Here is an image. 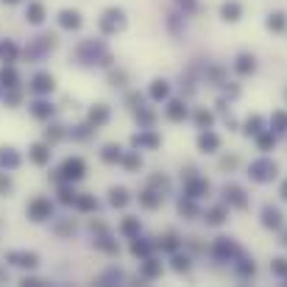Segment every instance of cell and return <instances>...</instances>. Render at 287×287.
Wrapping results in <instances>:
<instances>
[{
	"instance_id": "cell-1",
	"label": "cell",
	"mask_w": 287,
	"mask_h": 287,
	"mask_svg": "<svg viewBox=\"0 0 287 287\" xmlns=\"http://www.w3.org/2000/svg\"><path fill=\"white\" fill-rule=\"evenodd\" d=\"M276 173H279V168H276L273 159H257L251 165V179L254 181H270V179H276Z\"/></svg>"
},
{
	"instance_id": "cell-2",
	"label": "cell",
	"mask_w": 287,
	"mask_h": 287,
	"mask_svg": "<svg viewBox=\"0 0 287 287\" xmlns=\"http://www.w3.org/2000/svg\"><path fill=\"white\" fill-rule=\"evenodd\" d=\"M61 179H67V181H78V179H84V173H87V165H84V159H78V156H70V159L61 165Z\"/></svg>"
},
{
	"instance_id": "cell-3",
	"label": "cell",
	"mask_w": 287,
	"mask_h": 287,
	"mask_svg": "<svg viewBox=\"0 0 287 287\" xmlns=\"http://www.w3.org/2000/svg\"><path fill=\"white\" fill-rule=\"evenodd\" d=\"M123 25H126V17H123V12H120V9H109V12L103 14V20H101L103 34H114V31H120Z\"/></svg>"
},
{
	"instance_id": "cell-4",
	"label": "cell",
	"mask_w": 287,
	"mask_h": 287,
	"mask_svg": "<svg viewBox=\"0 0 287 287\" xmlns=\"http://www.w3.org/2000/svg\"><path fill=\"white\" fill-rule=\"evenodd\" d=\"M50 212H53V206H50L48 198H34V201L28 203L31 221H45V218H50Z\"/></svg>"
},
{
	"instance_id": "cell-5",
	"label": "cell",
	"mask_w": 287,
	"mask_h": 287,
	"mask_svg": "<svg viewBox=\"0 0 287 287\" xmlns=\"http://www.w3.org/2000/svg\"><path fill=\"white\" fill-rule=\"evenodd\" d=\"M223 198H226L229 206H237V209H245V206H248V198H245V192L240 190V187H234V184H226V187H223Z\"/></svg>"
},
{
	"instance_id": "cell-6",
	"label": "cell",
	"mask_w": 287,
	"mask_h": 287,
	"mask_svg": "<svg viewBox=\"0 0 287 287\" xmlns=\"http://www.w3.org/2000/svg\"><path fill=\"white\" fill-rule=\"evenodd\" d=\"M6 259L12 265H17V268H28V270L39 265V257H36V254H31V251H12Z\"/></svg>"
},
{
	"instance_id": "cell-7",
	"label": "cell",
	"mask_w": 287,
	"mask_h": 287,
	"mask_svg": "<svg viewBox=\"0 0 287 287\" xmlns=\"http://www.w3.org/2000/svg\"><path fill=\"white\" fill-rule=\"evenodd\" d=\"M53 87H56V81H53V76H50V73H36L34 81H31V90L39 92V95H45V92H53Z\"/></svg>"
},
{
	"instance_id": "cell-8",
	"label": "cell",
	"mask_w": 287,
	"mask_h": 287,
	"mask_svg": "<svg viewBox=\"0 0 287 287\" xmlns=\"http://www.w3.org/2000/svg\"><path fill=\"white\" fill-rule=\"evenodd\" d=\"M234 254H240L237 245H234L229 237H218V243H215V257H218V259H229V257H234Z\"/></svg>"
},
{
	"instance_id": "cell-9",
	"label": "cell",
	"mask_w": 287,
	"mask_h": 287,
	"mask_svg": "<svg viewBox=\"0 0 287 287\" xmlns=\"http://www.w3.org/2000/svg\"><path fill=\"white\" fill-rule=\"evenodd\" d=\"M198 148L203 151V154H215L218 148H221V139H218V134H212L209 128L198 137Z\"/></svg>"
},
{
	"instance_id": "cell-10",
	"label": "cell",
	"mask_w": 287,
	"mask_h": 287,
	"mask_svg": "<svg viewBox=\"0 0 287 287\" xmlns=\"http://www.w3.org/2000/svg\"><path fill=\"white\" fill-rule=\"evenodd\" d=\"M262 226L265 229H281V212L276 209V206H265L262 209Z\"/></svg>"
},
{
	"instance_id": "cell-11",
	"label": "cell",
	"mask_w": 287,
	"mask_h": 287,
	"mask_svg": "<svg viewBox=\"0 0 287 287\" xmlns=\"http://www.w3.org/2000/svg\"><path fill=\"white\" fill-rule=\"evenodd\" d=\"M240 14H243V6L234 3V0H229V3H223V6H221V17L226 20V23H237Z\"/></svg>"
},
{
	"instance_id": "cell-12",
	"label": "cell",
	"mask_w": 287,
	"mask_h": 287,
	"mask_svg": "<svg viewBox=\"0 0 287 287\" xmlns=\"http://www.w3.org/2000/svg\"><path fill=\"white\" fill-rule=\"evenodd\" d=\"M87 120H90V126H103V123H106V120H109V106H103V103H98V106H92L90 109V117H87Z\"/></svg>"
},
{
	"instance_id": "cell-13",
	"label": "cell",
	"mask_w": 287,
	"mask_h": 287,
	"mask_svg": "<svg viewBox=\"0 0 287 287\" xmlns=\"http://www.w3.org/2000/svg\"><path fill=\"white\" fill-rule=\"evenodd\" d=\"M209 192V184L203 179H190L187 181V195L190 198H201V195H206Z\"/></svg>"
},
{
	"instance_id": "cell-14",
	"label": "cell",
	"mask_w": 287,
	"mask_h": 287,
	"mask_svg": "<svg viewBox=\"0 0 287 287\" xmlns=\"http://www.w3.org/2000/svg\"><path fill=\"white\" fill-rule=\"evenodd\" d=\"M168 117L173 120V123H181V120L187 117V106H184V101H170V103H168Z\"/></svg>"
},
{
	"instance_id": "cell-15",
	"label": "cell",
	"mask_w": 287,
	"mask_h": 287,
	"mask_svg": "<svg viewBox=\"0 0 287 287\" xmlns=\"http://www.w3.org/2000/svg\"><path fill=\"white\" fill-rule=\"evenodd\" d=\"M254 67H257V64H254V56H248V53H240V56H237V64H234V70H237L240 76H251Z\"/></svg>"
},
{
	"instance_id": "cell-16",
	"label": "cell",
	"mask_w": 287,
	"mask_h": 287,
	"mask_svg": "<svg viewBox=\"0 0 287 287\" xmlns=\"http://www.w3.org/2000/svg\"><path fill=\"white\" fill-rule=\"evenodd\" d=\"M17 70H14L12 64L9 67H3V70H0V87H9V90H14V87H17Z\"/></svg>"
},
{
	"instance_id": "cell-17",
	"label": "cell",
	"mask_w": 287,
	"mask_h": 287,
	"mask_svg": "<svg viewBox=\"0 0 287 287\" xmlns=\"http://www.w3.org/2000/svg\"><path fill=\"white\" fill-rule=\"evenodd\" d=\"M59 23H61V28H81V14L67 9V12L59 14Z\"/></svg>"
},
{
	"instance_id": "cell-18",
	"label": "cell",
	"mask_w": 287,
	"mask_h": 287,
	"mask_svg": "<svg viewBox=\"0 0 287 287\" xmlns=\"http://www.w3.org/2000/svg\"><path fill=\"white\" fill-rule=\"evenodd\" d=\"M168 95H170V87H168V81H162V78H156L154 84H151V98H154V101H165Z\"/></svg>"
},
{
	"instance_id": "cell-19",
	"label": "cell",
	"mask_w": 287,
	"mask_h": 287,
	"mask_svg": "<svg viewBox=\"0 0 287 287\" xmlns=\"http://www.w3.org/2000/svg\"><path fill=\"white\" fill-rule=\"evenodd\" d=\"M0 165H6L9 170H14L20 165V156L14 148H0Z\"/></svg>"
},
{
	"instance_id": "cell-20",
	"label": "cell",
	"mask_w": 287,
	"mask_h": 287,
	"mask_svg": "<svg viewBox=\"0 0 287 287\" xmlns=\"http://www.w3.org/2000/svg\"><path fill=\"white\" fill-rule=\"evenodd\" d=\"M31 159H34L36 165H48L50 162V148L48 145H34V148H31Z\"/></svg>"
},
{
	"instance_id": "cell-21",
	"label": "cell",
	"mask_w": 287,
	"mask_h": 287,
	"mask_svg": "<svg viewBox=\"0 0 287 287\" xmlns=\"http://www.w3.org/2000/svg\"><path fill=\"white\" fill-rule=\"evenodd\" d=\"M109 203H112V206H126L128 192L123 190V187H112V190H109Z\"/></svg>"
},
{
	"instance_id": "cell-22",
	"label": "cell",
	"mask_w": 287,
	"mask_h": 287,
	"mask_svg": "<svg viewBox=\"0 0 287 287\" xmlns=\"http://www.w3.org/2000/svg\"><path fill=\"white\" fill-rule=\"evenodd\" d=\"M131 142L137 145V148H159V137H156V134H137Z\"/></svg>"
},
{
	"instance_id": "cell-23",
	"label": "cell",
	"mask_w": 287,
	"mask_h": 287,
	"mask_svg": "<svg viewBox=\"0 0 287 287\" xmlns=\"http://www.w3.org/2000/svg\"><path fill=\"white\" fill-rule=\"evenodd\" d=\"M142 276H145V279H156V276H162V262H156V259L145 257V265H142Z\"/></svg>"
},
{
	"instance_id": "cell-24",
	"label": "cell",
	"mask_w": 287,
	"mask_h": 287,
	"mask_svg": "<svg viewBox=\"0 0 287 287\" xmlns=\"http://www.w3.org/2000/svg\"><path fill=\"white\" fill-rule=\"evenodd\" d=\"M139 203H142L145 209H156V206L162 203V195H159V192H154V190H145L142 195H139Z\"/></svg>"
},
{
	"instance_id": "cell-25",
	"label": "cell",
	"mask_w": 287,
	"mask_h": 287,
	"mask_svg": "<svg viewBox=\"0 0 287 287\" xmlns=\"http://www.w3.org/2000/svg\"><path fill=\"white\" fill-rule=\"evenodd\" d=\"M101 159L109 162V165H114V162H123V151H120L117 145H106V148L101 151Z\"/></svg>"
},
{
	"instance_id": "cell-26",
	"label": "cell",
	"mask_w": 287,
	"mask_h": 287,
	"mask_svg": "<svg viewBox=\"0 0 287 287\" xmlns=\"http://www.w3.org/2000/svg\"><path fill=\"white\" fill-rule=\"evenodd\" d=\"M151 248H154V245H151L148 240L134 237V243H131V254H134V257H151Z\"/></svg>"
},
{
	"instance_id": "cell-27",
	"label": "cell",
	"mask_w": 287,
	"mask_h": 287,
	"mask_svg": "<svg viewBox=\"0 0 287 287\" xmlns=\"http://www.w3.org/2000/svg\"><path fill=\"white\" fill-rule=\"evenodd\" d=\"M17 53H20V50H17V45H14V42H0V59H3V61L12 64V61L17 59Z\"/></svg>"
},
{
	"instance_id": "cell-28",
	"label": "cell",
	"mask_w": 287,
	"mask_h": 287,
	"mask_svg": "<svg viewBox=\"0 0 287 287\" xmlns=\"http://www.w3.org/2000/svg\"><path fill=\"white\" fill-rule=\"evenodd\" d=\"M25 17H28L31 23H42V20H45V6H42V3H28Z\"/></svg>"
},
{
	"instance_id": "cell-29",
	"label": "cell",
	"mask_w": 287,
	"mask_h": 287,
	"mask_svg": "<svg viewBox=\"0 0 287 287\" xmlns=\"http://www.w3.org/2000/svg\"><path fill=\"white\" fill-rule=\"evenodd\" d=\"M76 206L81 212H95L98 209V201H95V195H78L76 198Z\"/></svg>"
},
{
	"instance_id": "cell-30",
	"label": "cell",
	"mask_w": 287,
	"mask_h": 287,
	"mask_svg": "<svg viewBox=\"0 0 287 287\" xmlns=\"http://www.w3.org/2000/svg\"><path fill=\"white\" fill-rule=\"evenodd\" d=\"M223 221H226V206H215L206 212V223H212V226H221Z\"/></svg>"
},
{
	"instance_id": "cell-31",
	"label": "cell",
	"mask_w": 287,
	"mask_h": 287,
	"mask_svg": "<svg viewBox=\"0 0 287 287\" xmlns=\"http://www.w3.org/2000/svg\"><path fill=\"white\" fill-rule=\"evenodd\" d=\"M123 234L126 237H139V218H126L123 221Z\"/></svg>"
},
{
	"instance_id": "cell-32",
	"label": "cell",
	"mask_w": 287,
	"mask_h": 287,
	"mask_svg": "<svg viewBox=\"0 0 287 287\" xmlns=\"http://www.w3.org/2000/svg\"><path fill=\"white\" fill-rule=\"evenodd\" d=\"M31 112H34V117L45 120V117H50V114H53V106H50V103H45V101H36Z\"/></svg>"
},
{
	"instance_id": "cell-33",
	"label": "cell",
	"mask_w": 287,
	"mask_h": 287,
	"mask_svg": "<svg viewBox=\"0 0 287 287\" xmlns=\"http://www.w3.org/2000/svg\"><path fill=\"white\" fill-rule=\"evenodd\" d=\"M284 25H287V20H284V14H281V12H276V14H270V17H268V28L270 31H284Z\"/></svg>"
},
{
	"instance_id": "cell-34",
	"label": "cell",
	"mask_w": 287,
	"mask_h": 287,
	"mask_svg": "<svg viewBox=\"0 0 287 287\" xmlns=\"http://www.w3.org/2000/svg\"><path fill=\"white\" fill-rule=\"evenodd\" d=\"M212 112H206V109H198L195 112V123H198V128H209L212 126Z\"/></svg>"
},
{
	"instance_id": "cell-35",
	"label": "cell",
	"mask_w": 287,
	"mask_h": 287,
	"mask_svg": "<svg viewBox=\"0 0 287 287\" xmlns=\"http://www.w3.org/2000/svg\"><path fill=\"white\" fill-rule=\"evenodd\" d=\"M259 131H262V117L254 114V117L245 120V134H248V137H251V134H259Z\"/></svg>"
},
{
	"instance_id": "cell-36",
	"label": "cell",
	"mask_w": 287,
	"mask_h": 287,
	"mask_svg": "<svg viewBox=\"0 0 287 287\" xmlns=\"http://www.w3.org/2000/svg\"><path fill=\"white\" fill-rule=\"evenodd\" d=\"M159 245L165 248V251L173 254L176 248H179V237H176V234H165V237H159Z\"/></svg>"
},
{
	"instance_id": "cell-37",
	"label": "cell",
	"mask_w": 287,
	"mask_h": 287,
	"mask_svg": "<svg viewBox=\"0 0 287 287\" xmlns=\"http://www.w3.org/2000/svg\"><path fill=\"white\" fill-rule=\"evenodd\" d=\"M123 165H126V170H139L142 159H139V154H128V156H123Z\"/></svg>"
},
{
	"instance_id": "cell-38",
	"label": "cell",
	"mask_w": 287,
	"mask_h": 287,
	"mask_svg": "<svg viewBox=\"0 0 287 287\" xmlns=\"http://www.w3.org/2000/svg\"><path fill=\"white\" fill-rule=\"evenodd\" d=\"M192 201H195V198H190V195H187L184 201L179 203V209H181V215H198V209H195V203H192Z\"/></svg>"
},
{
	"instance_id": "cell-39",
	"label": "cell",
	"mask_w": 287,
	"mask_h": 287,
	"mask_svg": "<svg viewBox=\"0 0 287 287\" xmlns=\"http://www.w3.org/2000/svg\"><path fill=\"white\" fill-rule=\"evenodd\" d=\"M173 270L187 273V270H190V257H173Z\"/></svg>"
},
{
	"instance_id": "cell-40",
	"label": "cell",
	"mask_w": 287,
	"mask_h": 287,
	"mask_svg": "<svg viewBox=\"0 0 287 287\" xmlns=\"http://www.w3.org/2000/svg\"><path fill=\"white\" fill-rule=\"evenodd\" d=\"M270 270H273L276 276H287V259H273V262H270Z\"/></svg>"
},
{
	"instance_id": "cell-41",
	"label": "cell",
	"mask_w": 287,
	"mask_h": 287,
	"mask_svg": "<svg viewBox=\"0 0 287 287\" xmlns=\"http://www.w3.org/2000/svg\"><path fill=\"white\" fill-rule=\"evenodd\" d=\"M59 195H61V201H64V203H76V198H78V192L76 190H73V187H61V190H59Z\"/></svg>"
},
{
	"instance_id": "cell-42",
	"label": "cell",
	"mask_w": 287,
	"mask_h": 287,
	"mask_svg": "<svg viewBox=\"0 0 287 287\" xmlns=\"http://www.w3.org/2000/svg\"><path fill=\"white\" fill-rule=\"evenodd\" d=\"M273 126H279L281 131H287V112H276L273 114Z\"/></svg>"
},
{
	"instance_id": "cell-43",
	"label": "cell",
	"mask_w": 287,
	"mask_h": 287,
	"mask_svg": "<svg viewBox=\"0 0 287 287\" xmlns=\"http://www.w3.org/2000/svg\"><path fill=\"white\" fill-rule=\"evenodd\" d=\"M151 187H159V190H168L170 181L165 179V176H151Z\"/></svg>"
},
{
	"instance_id": "cell-44",
	"label": "cell",
	"mask_w": 287,
	"mask_h": 287,
	"mask_svg": "<svg viewBox=\"0 0 287 287\" xmlns=\"http://www.w3.org/2000/svg\"><path fill=\"white\" fill-rule=\"evenodd\" d=\"M273 145H276V139L270 137V134H262V137H259V148H262V151L273 148Z\"/></svg>"
},
{
	"instance_id": "cell-45",
	"label": "cell",
	"mask_w": 287,
	"mask_h": 287,
	"mask_svg": "<svg viewBox=\"0 0 287 287\" xmlns=\"http://www.w3.org/2000/svg\"><path fill=\"white\" fill-rule=\"evenodd\" d=\"M98 245H101L103 251H109V254H114V251H117V245H114V243H109V237H101V240H98Z\"/></svg>"
},
{
	"instance_id": "cell-46",
	"label": "cell",
	"mask_w": 287,
	"mask_h": 287,
	"mask_svg": "<svg viewBox=\"0 0 287 287\" xmlns=\"http://www.w3.org/2000/svg\"><path fill=\"white\" fill-rule=\"evenodd\" d=\"M254 270H257V268H254V262L243 259V265H240V273H243V276H254Z\"/></svg>"
},
{
	"instance_id": "cell-47",
	"label": "cell",
	"mask_w": 287,
	"mask_h": 287,
	"mask_svg": "<svg viewBox=\"0 0 287 287\" xmlns=\"http://www.w3.org/2000/svg\"><path fill=\"white\" fill-rule=\"evenodd\" d=\"M61 137H64L61 126H50V128H48V139H61Z\"/></svg>"
},
{
	"instance_id": "cell-48",
	"label": "cell",
	"mask_w": 287,
	"mask_h": 287,
	"mask_svg": "<svg viewBox=\"0 0 287 287\" xmlns=\"http://www.w3.org/2000/svg\"><path fill=\"white\" fill-rule=\"evenodd\" d=\"M23 284H25V287H42L45 281H39V279H28V276H25V279H23Z\"/></svg>"
},
{
	"instance_id": "cell-49",
	"label": "cell",
	"mask_w": 287,
	"mask_h": 287,
	"mask_svg": "<svg viewBox=\"0 0 287 287\" xmlns=\"http://www.w3.org/2000/svg\"><path fill=\"white\" fill-rule=\"evenodd\" d=\"M9 187H12V179H9V176H0V192H6Z\"/></svg>"
},
{
	"instance_id": "cell-50",
	"label": "cell",
	"mask_w": 287,
	"mask_h": 287,
	"mask_svg": "<svg viewBox=\"0 0 287 287\" xmlns=\"http://www.w3.org/2000/svg\"><path fill=\"white\" fill-rule=\"evenodd\" d=\"M234 165H237V159H234V156H226V159L221 162V168H226V170H229V168H234Z\"/></svg>"
},
{
	"instance_id": "cell-51",
	"label": "cell",
	"mask_w": 287,
	"mask_h": 287,
	"mask_svg": "<svg viewBox=\"0 0 287 287\" xmlns=\"http://www.w3.org/2000/svg\"><path fill=\"white\" fill-rule=\"evenodd\" d=\"M179 3L187 9V12H192V9H195V0H179Z\"/></svg>"
},
{
	"instance_id": "cell-52",
	"label": "cell",
	"mask_w": 287,
	"mask_h": 287,
	"mask_svg": "<svg viewBox=\"0 0 287 287\" xmlns=\"http://www.w3.org/2000/svg\"><path fill=\"white\" fill-rule=\"evenodd\" d=\"M279 192H281V198H284V201H287V181H284V184H281V190H279Z\"/></svg>"
},
{
	"instance_id": "cell-53",
	"label": "cell",
	"mask_w": 287,
	"mask_h": 287,
	"mask_svg": "<svg viewBox=\"0 0 287 287\" xmlns=\"http://www.w3.org/2000/svg\"><path fill=\"white\" fill-rule=\"evenodd\" d=\"M281 245H287V232H284V234H281Z\"/></svg>"
},
{
	"instance_id": "cell-54",
	"label": "cell",
	"mask_w": 287,
	"mask_h": 287,
	"mask_svg": "<svg viewBox=\"0 0 287 287\" xmlns=\"http://www.w3.org/2000/svg\"><path fill=\"white\" fill-rule=\"evenodd\" d=\"M3 3H20V0H3Z\"/></svg>"
}]
</instances>
